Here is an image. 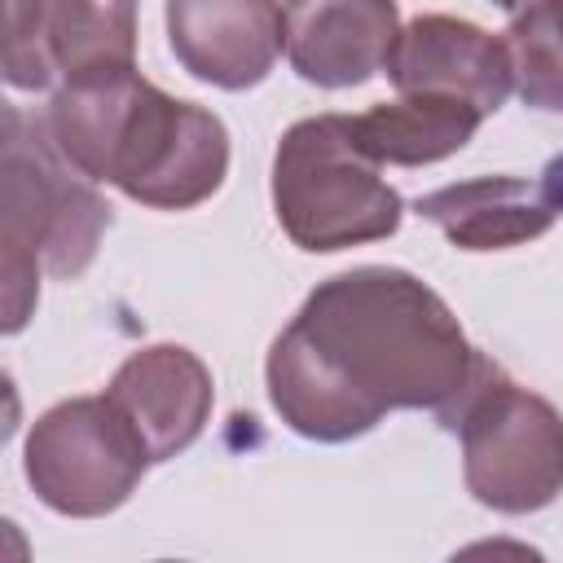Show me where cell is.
I'll use <instances>...</instances> for the list:
<instances>
[{"label":"cell","instance_id":"obj_7","mask_svg":"<svg viewBox=\"0 0 563 563\" xmlns=\"http://www.w3.org/2000/svg\"><path fill=\"white\" fill-rule=\"evenodd\" d=\"M136 66L132 0H4V79L22 92Z\"/></svg>","mask_w":563,"mask_h":563},{"label":"cell","instance_id":"obj_8","mask_svg":"<svg viewBox=\"0 0 563 563\" xmlns=\"http://www.w3.org/2000/svg\"><path fill=\"white\" fill-rule=\"evenodd\" d=\"M383 75L400 97H453L475 106L484 119L497 114L515 92L506 35H488L484 26L449 13H422L405 22Z\"/></svg>","mask_w":563,"mask_h":563},{"label":"cell","instance_id":"obj_5","mask_svg":"<svg viewBox=\"0 0 563 563\" xmlns=\"http://www.w3.org/2000/svg\"><path fill=\"white\" fill-rule=\"evenodd\" d=\"M440 422L462 440V479L479 506L532 515L563 493V413L488 356Z\"/></svg>","mask_w":563,"mask_h":563},{"label":"cell","instance_id":"obj_4","mask_svg":"<svg viewBox=\"0 0 563 563\" xmlns=\"http://www.w3.org/2000/svg\"><path fill=\"white\" fill-rule=\"evenodd\" d=\"M273 216L299 251L334 255L391 238L405 220V198L378 176L347 114H312L290 123L277 141Z\"/></svg>","mask_w":563,"mask_h":563},{"label":"cell","instance_id":"obj_11","mask_svg":"<svg viewBox=\"0 0 563 563\" xmlns=\"http://www.w3.org/2000/svg\"><path fill=\"white\" fill-rule=\"evenodd\" d=\"M413 211L431 220L457 251H506L532 242L563 216V154H554L537 180L475 176L422 194Z\"/></svg>","mask_w":563,"mask_h":563},{"label":"cell","instance_id":"obj_14","mask_svg":"<svg viewBox=\"0 0 563 563\" xmlns=\"http://www.w3.org/2000/svg\"><path fill=\"white\" fill-rule=\"evenodd\" d=\"M515 92L523 106L563 114V0H532L506 26Z\"/></svg>","mask_w":563,"mask_h":563},{"label":"cell","instance_id":"obj_13","mask_svg":"<svg viewBox=\"0 0 563 563\" xmlns=\"http://www.w3.org/2000/svg\"><path fill=\"white\" fill-rule=\"evenodd\" d=\"M361 150L383 167H427L457 154L484 123V114L453 97L405 92L396 101H378L365 114H347Z\"/></svg>","mask_w":563,"mask_h":563},{"label":"cell","instance_id":"obj_12","mask_svg":"<svg viewBox=\"0 0 563 563\" xmlns=\"http://www.w3.org/2000/svg\"><path fill=\"white\" fill-rule=\"evenodd\" d=\"M286 62L303 84L356 88L387 70L400 35L396 0H286Z\"/></svg>","mask_w":563,"mask_h":563},{"label":"cell","instance_id":"obj_6","mask_svg":"<svg viewBox=\"0 0 563 563\" xmlns=\"http://www.w3.org/2000/svg\"><path fill=\"white\" fill-rule=\"evenodd\" d=\"M150 466L136 427L110 396H70L44 409L22 449L31 493L66 519H101L119 510Z\"/></svg>","mask_w":563,"mask_h":563},{"label":"cell","instance_id":"obj_15","mask_svg":"<svg viewBox=\"0 0 563 563\" xmlns=\"http://www.w3.org/2000/svg\"><path fill=\"white\" fill-rule=\"evenodd\" d=\"M493 4H497V9H506V13H519V9H528L532 0H493Z\"/></svg>","mask_w":563,"mask_h":563},{"label":"cell","instance_id":"obj_3","mask_svg":"<svg viewBox=\"0 0 563 563\" xmlns=\"http://www.w3.org/2000/svg\"><path fill=\"white\" fill-rule=\"evenodd\" d=\"M4 334H18L40 299V273L79 277L101 233L110 229V202L79 167L53 145L44 119H26L4 106Z\"/></svg>","mask_w":563,"mask_h":563},{"label":"cell","instance_id":"obj_9","mask_svg":"<svg viewBox=\"0 0 563 563\" xmlns=\"http://www.w3.org/2000/svg\"><path fill=\"white\" fill-rule=\"evenodd\" d=\"M167 44L198 84L246 92L286 48V13L277 0H167Z\"/></svg>","mask_w":563,"mask_h":563},{"label":"cell","instance_id":"obj_2","mask_svg":"<svg viewBox=\"0 0 563 563\" xmlns=\"http://www.w3.org/2000/svg\"><path fill=\"white\" fill-rule=\"evenodd\" d=\"M44 128L70 167L154 211H189L229 176L220 114L167 97L136 66L92 70L53 88Z\"/></svg>","mask_w":563,"mask_h":563},{"label":"cell","instance_id":"obj_10","mask_svg":"<svg viewBox=\"0 0 563 563\" xmlns=\"http://www.w3.org/2000/svg\"><path fill=\"white\" fill-rule=\"evenodd\" d=\"M106 396L136 427L150 462H167L207 431L216 383L198 352L180 343H150L123 356Z\"/></svg>","mask_w":563,"mask_h":563},{"label":"cell","instance_id":"obj_1","mask_svg":"<svg viewBox=\"0 0 563 563\" xmlns=\"http://www.w3.org/2000/svg\"><path fill=\"white\" fill-rule=\"evenodd\" d=\"M479 365L453 308L409 268L361 264L317 282L273 339L277 418L317 444L374 431L391 409H444Z\"/></svg>","mask_w":563,"mask_h":563}]
</instances>
